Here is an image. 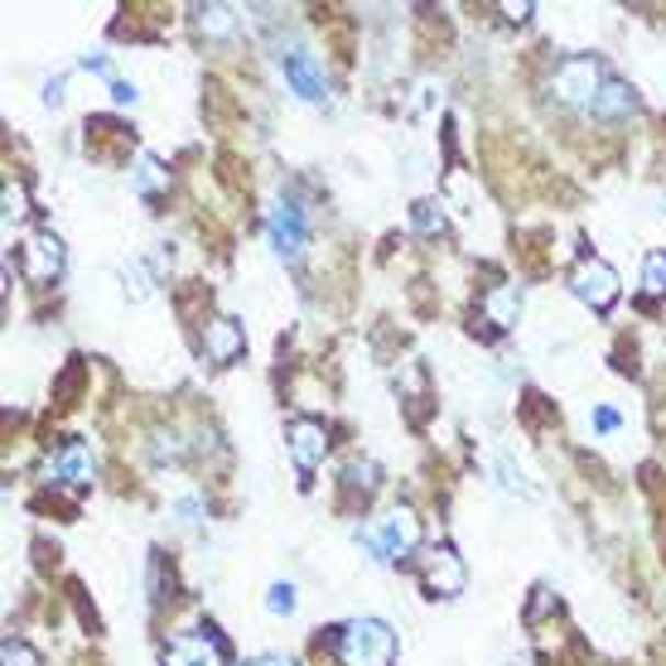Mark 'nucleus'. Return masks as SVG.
Wrapping results in <instances>:
<instances>
[{
    "mask_svg": "<svg viewBox=\"0 0 666 666\" xmlns=\"http://www.w3.org/2000/svg\"><path fill=\"white\" fill-rule=\"evenodd\" d=\"M58 271H64V241L54 233H34L24 241V275L30 281H54Z\"/></svg>",
    "mask_w": 666,
    "mask_h": 666,
    "instance_id": "6e6552de",
    "label": "nucleus"
},
{
    "mask_svg": "<svg viewBox=\"0 0 666 666\" xmlns=\"http://www.w3.org/2000/svg\"><path fill=\"white\" fill-rule=\"evenodd\" d=\"M266 227H271V241H275V251H281L285 261H295L300 251H305V217H300V208H290V203H271Z\"/></svg>",
    "mask_w": 666,
    "mask_h": 666,
    "instance_id": "423d86ee",
    "label": "nucleus"
},
{
    "mask_svg": "<svg viewBox=\"0 0 666 666\" xmlns=\"http://www.w3.org/2000/svg\"><path fill=\"white\" fill-rule=\"evenodd\" d=\"M643 285L652 295H666V251H647L643 261Z\"/></svg>",
    "mask_w": 666,
    "mask_h": 666,
    "instance_id": "6ab92c4d",
    "label": "nucleus"
},
{
    "mask_svg": "<svg viewBox=\"0 0 666 666\" xmlns=\"http://www.w3.org/2000/svg\"><path fill=\"white\" fill-rule=\"evenodd\" d=\"M174 517L184 527H199L203 522V498H199V493H179V498H174Z\"/></svg>",
    "mask_w": 666,
    "mask_h": 666,
    "instance_id": "412c9836",
    "label": "nucleus"
},
{
    "mask_svg": "<svg viewBox=\"0 0 666 666\" xmlns=\"http://www.w3.org/2000/svg\"><path fill=\"white\" fill-rule=\"evenodd\" d=\"M662 213H666V199H662Z\"/></svg>",
    "mask_w": 666,
    "mask_h": 666,
    "instance_id": "7c9ffc66",
    "label": "nucleus"
},
{
    "mask_svg": "<svg viewBox=\"0 0 666 666\" xmlns=\"http://www.w3.org/2000/svg\"><path fill=\"white\" fill-rule=\"evenodd\" d=\"M165 184H169V174L160 169V160H155L150 150H140L136 155V189L140 193H155V189H165Z\"/></svg>",
    "mask_w": 666,
    "mask_h": 666,
    "instance_id": "f3484780",
    "label": "nucleus"
},
{
    "mask_svg": "<svg viewBox=\"0 0 666 666\" xmlns=\"http://www.w3.org/2000/svg\"><path fill=\"white\" fill-rule=\"evenodd\" d=\"M410 217H416L420 233H434V227H440V213H434V203H416V213H410Z\"/></svg>",
    "mask_w": 666,
    "mask_h": 666,
    "instance_id": "393cba45",
    "label": "nucleus"
},
{
    "mask_svg": "<svg viewBox=\"0 0 666 666\" xmlns=\"http://www.w3.org/2000/svg\"><path fill=\"white\" fill-rule=\"evenodd\" d=\"M44 102H48V106H58V102H64V78H54V82H48V88H44Z\"/></svg>",
    "mask_w": 666,
    "mask_h": 666,
    "instance_id": "c85d7f7f",
    "label": "nucleus"
},
{
    "mask_svg": "<svg viewBox=\"0 0 666 666\" xmlns=\"http://www.w3.org/2000/svg\"><path fill=\"white\" fill-rule=\"evenodd\" d=\"M165 666H223V652L208 637H179L174 647H169Z\"/></svg>",
    "mask_w": 666,
    "mask_h": 666,
    "instance_id": "9b49d317",
    "label": "nucleus"
},
{
    "mask_svg": "<svg viewBox=\"0 0 666 666\" xmlns=\"http://www.w3.org/2000/svg\"><path fill=\"white\" fill-rule=\"evenodd\" d=\"M290 454H295V464L300 469H314L324 454H329V430L319 426V420H309V416H300V420H290Z\"/></svg>",
    "mask_w": 666,
    "mask_h": 666,
    "instance_id": "1a4fd4ad",
    "label": "nucleus"
},
{
    "mask_svg": "<svg viewBox=\"0 0 666 666\" xmlns=\"http://www.w3.org/2000/svg\"><path fill=\"white\" fill-rule=\"evenodd\" d=\"M498 483L507 493H517V498H537V483L527 478L522 464H512V454H498Z\"/></svg>",
    "mask_w": 666,
    "mask_h": 666,
    "instance_id": "2eb2a0df",
    "label": "nucleus"
},
{
    "mask_svg": "<svg viewBox=\"0 0 666 666\" xmlns=\"http://www.w3.org/2000/svg\"><path fill=\"white\" fill-rule=\"evenodd\" d=\"M24 189L20 184H5V223H15V217H24Z\"/></svg>",
    "mask_w": 666,
    "mask_h": 666,
    "instance_id": "b1692460",
    "label": "nucleus"
},
{
    "mask_svg": "<svg viewBox=\"0 0 666 666\" xmlns=\"http://www.w3.org/2000/svg\"><path fill=\"white\" fill-rule=\"evenodd\" d=\"M348 483L362 493H372L377 488V464H348Z\"/></svg>",
    "mask_w": 666,
    "mask_h": 666,
    "instance_id": "5701e85b",
    "label": "nucleus"
},
{
    "mask_svg": "<svg viewBox=\"0 0 666 666\" xmlns=\"http://www.w3.org/2000/svg\"><path fill=\"white\" fill-rule=\"evenodd\" d=\"M0 666H39V652H34L30 643L5 637V647H0Z\"/></svg>",
    "mask_w": 666,
    "mask_h": 666,
    "instance_id": "aec40b11",
    "label": "nucleus"
},
{
    "mask_svg": "<svg viewBox=\"0 0 666 666\" xmlns=\"http://www.w3.org/2000/svg\"><path fill=\"white\" fill-rule=\"evenodd\" d=\"M338 657H343V666H392L396 637L382 619H353L338 633Z\"/></svg>",
    "mask_w": 666,
    "mask_h": 666,
    "instance_id": "f03ea898",
    "label": "nucleus"
},
{
    "mask_svg": "<svg viewBox=\"0 0 666 666\" xmlns=\"http://www.w3.org/2000/svg\"><path fill=\"white\" fill-rule=\"evenodd\" d=\"M420 575H426V589L430 595H459L464 589V565H459V555L450 546H434L420 555Z\"/></svg>",
    "mask_w": 666,
    "mask_h": 666,
    "instance_id": "39448f33",
    "label": "nucleus"
},
{
    "mask_svg": "<svg viewBox=\"0 0 666 666\" xmlns=\"http://www.w3.org/2000/svg\"><path fill=\"white\" fill-rule=\"evenodd\" d=\"M633 112V92L623 88V82H603V92L595 97V116L599 121H619Z\"/></svg>",
    "mask_w": 666,
    "mask_h": 666,
    "instance_id": "4468645a",
    "label": "nucleus"
},
{
    "mask_svg": "<svg viewBox=\"0 0 666 666\" xmlns=\"http://www.w3.org/2000/svg\"><path fill=\"white\" fill-rule=\"evenodd\" d=\"M358 546L368 551L377 565L402 561V555H410L420 546V517L410 512V507H392V512H382L372 527L358 531Z\"/></svg>",
    "mask_w": 666,
    "mask_h": 666,
    "instance_id": "f257e3e1",
    "label": "nucleus"
},
{
    "mask_svg": "<svg viewBox=\"0 0 666 666\" xmlns=\"http://www.w3.org/2000/svg\"><path fill=\"white\" fill-rule=\"evenodd\" d=\"M281 68H285V82L305 97V102H319V97L329 92L324 68L314 64V54H305V48H290V54H281Z\"/></svg>",
    "mask_w": 666,
    "mask_h": 666,
    "instance_id": "0eeeda50",
    "label": "nucleus"
},
{
    "mask_svg": "<svg viewBox=\"0 0 666 666\" xmlns=\"http://www.w3.org/2000/svg\"><path fill=\"white\" fill-rule=\"evenodd\" d=\"M551 92L561 97V102H571V106H579V102L595 106V97L603 92V72H599L595 58H571V64L555 68Z\"/></svg>",
    "mask_w": 666,
    "mask_h": 666,
    "instance_id": "7ed1b4c3",
    "label": "nucleus"
},
{
    "mask_svg": "<svg viewBox=\"0 0 666 666\" xmlns=\"http://www.w3.org/2000/svg\"><path fill=\"white\" fill-rule=\"evenodd\" d=\"M199 30L213 34V39H227L237 30V10L233 5H203L199 10Z\"/></svg>",
    "mask_w": 666,
    "mask_h": 666,
    "instance_id": "dca6fc26",
    "label": "nucleus"
},
{
    "mask_svg": "<svg viewBox=\"0 0 666 666\" xmlns=\"http://www.w3.org/2000/svg\"><path fill=\"white\" fill-rule=\"evenodd\" d=\"M571 290L585 305L609 309L613 300H619V271H613L609 261H579V271L571 275Z\"/></svg>",
    "mask_w": 666,
    "mask_h": 666,
    "instance_id": "20e7f679",
    "label": "nucleus"
},
{
    "mask_svg": "<svg viewBox=\"0 0 666 666\" xmlns=\"http://www.w3.org/2000/svg\"><path fill=\"white\" fill-rule=\"evenodd\" d=\"M155 459H179V444H174V434H160V444H155Z\"/></svg>",
    "mask_w": 666,
    "mask_h": 666,
    "instance_id": "cd10ccee",
    "label": "nucleus"
},
{
    "mask_svg": "<svg viewBox=\"0 0 666 666\" xmlns=\"http://www.w3.org/2000/svg\"><path fill=\"white\" fill-rule=\"evenodd\" d=\"M112 102H116V106L136 102V88H131V82H121V78H116V82H112Z\"/></svg>",
    "mask_w": 666,
    "mask_h": 666,
    "instance_id": "bb28decb",
    "label": "nucleus"
},
{
    "mask_svg": "<svg viewBox=\"0 0 666 666\" xmlns=\"http://www.w3.org/2000/svg\"><path fill=\"white\" fill-rule=\"evenodd\" d=\"M247 666H285V657H271V652H266V657H257V662H247Z\"/></svg>",
    "mask_w": 666,
    "mask_h": 666,
    "instance_id": "c756f323",
    "label": "nucleus"
},
{
    "mask_svg": "<svg viewBox=\"0 0 666 666\" xmlns=\"http://www.w3.org/2000/svg\"><path fill=\"white\" fill-rule=\"evenodd\" d=\"M241 348H247V334H241V324L237 319H213L208 324V334H203V353H208L213 362H233Z\"/></svg>",
    "mask_w": 666,
    "mask_h": 666,
    "instance_id": "9d476101",
    "label": "nucleus"
},
{
    "mask_svg": "<svg viewBox=\"0 0 666 666\" xmlns=\"http://www.w3.org/2000/svg\"><path fill=\"white\" fill-rule=\"evenodd\" d=\"M483 314H488L493 329H512L517 314H522V290H517V285H498L488 300H483Z\"/></svg>",
    "mask_w": 666,
    "mask_h": 666,
    "instance_id": "f8f14e48",
    "label": "nucleus"
},
{
    "mask_svg": "<svg viewBox=\"0 0 666 666\" xmlns=\"http://www.w3.org/2000/svg\"><path fill=\"white\" fill-rule=\"evenodd\" d=\"M595 430H619V410L599 406V410H595Z\"/></svg>",
    "mask_w": 666,
    "mask_h": 666,
    "instance_id": "a878e982",
    "label": "nucleus"
},
{
    "mask_svg": "<svg viewBox=\"0 0 666 666\" xmlns=\"http://www.w3.org/2000/svg\"><path fill=\"white\" fill-rule=\"evenodd\" d=\"M121 281H126V295H131V300H145V295L155 290L150 271H145V261H126V266H121Z\"/></svg>",
    "mask_w": 666,
    "mask_h": 666,
    "instance_id": "a211bd4d",
    "label": "nucleus"
},
{
    "mask_svg": "<svg viewBox=\"0 0 666 666\" xmlns=\"http://www.w3.org/2000/svg\"><path fill=\"white\" fill-rule=\"evenodd\" d=\"M266 609H271L275 619L295 613V585H271V595H266Z\"/></svg>",
    "mask_w": 666,
    "mask_h": 666,
    "instance_id": "4be33fe9",
    "label": "nucleus"
},
{
    "mask_svg": "<svg viewBox=\"0 0 666 666\" xmlns=\"http://www.w3.org/2000/svg\"><path fill=\"white\" fill-rule=\"evenodd\" d=\"M58 478H64V483H92V474H97V459H92V450H88V444H78V440H72V444H64V454H58Z\"/></svg>",
    "mask_w": 666,
    "mask_h": 666,
    "instance_id": "ddd939ff",
    "label": "nucleus"
}]
</instances>
